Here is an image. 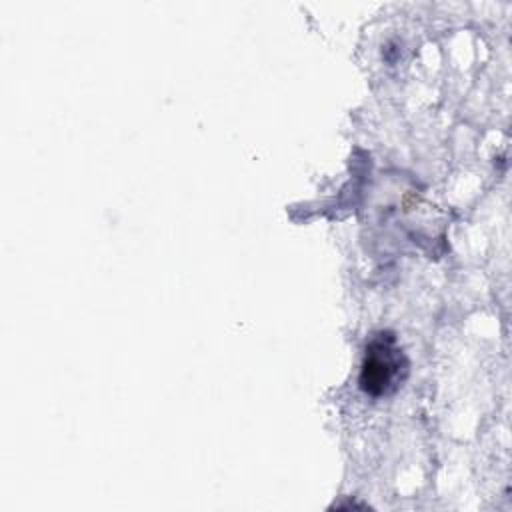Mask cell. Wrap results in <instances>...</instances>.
I'll return each mask as SVG.
<instances>
[{
	"label": "cell",
	"mask_w": 512,
	"mask_h": 512,
	"mask_svg": "<svg viewBox=\"0 0 512 512\" xmlns=\"http://www.w3.org/2000/svg\"><path fill=\"white\" fill-rule=\"evenodd\" d=\"M408 362L390 332L372 338L360 368V388L370 396L390 394L406 376Z\"/></svg>",
	"instance_id": "obj_1"
}]
</instances>
